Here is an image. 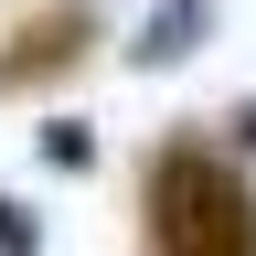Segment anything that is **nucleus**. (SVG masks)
<instances>
[{
    "mask_svg": "<svg viewBox=\"0 0 256 256\" xmlns=\"http://www.w3.org/2000/svg\"><path fill=\"white\" fill-rule=\"evenodd\" d=\"M0 256H43V214L22 192H0Z\"/></svg>",
    "mask_w": 256,
    "mask_h": 256,
    "instance_id": "nucleus-5",
    "label": "nucleus"
},
{
    "mask_svg": "<svg viewBox=\"0 0 256 256\" xmlns=\"http://www.w3.org/2000/svg\"><path fill=\"white\" fill-rule=\"evenodd\" d=\"M86 43H96V11H86V0H64V11H43V22L22 32V54H0V96H22V86L64 75V64H75Z\"/></svg>",
    "mask_w": 256,
    "mask_h": 256,
    "instance_id": "nucleus-2",
    "label": "nucleus"
},
{
    "mask_svg": "<svg viewBox=\"0 0 256 256\" xmlns=\"http://www.w3.org/2000/svg\"><path fill=\"white\" fill-rule=\"evenodd\" d=\"M224 139H235V150H256V96H235V118H224Z\"/></svg>",
    "mask_w": 256,
    "mask_h": 256,
    "instance_id": "nucleus-6",
    "label": "nucleus"
},
{
    "mask_svg": "<svg viewBox=\"0 0 256 256\" xmlns=\"http://www.w3.org/2000/svg\"><path fill=\"white\" fill-rule=\"evenodd\" d=\"M214 32V0H150V22L128 32V75H171L182 54H203Z\"/></svg>",
    "mask_w": 256,
    "mask_h": 256,
    "instance_id": "nucleus-3",
    "label": "nucleus"
},
{
    "mask_svg": "<svg viewBox=\"0 0 256 256\" xmlns=\"http://www.w3.org/2000/svg\"><path fill=\"white\" fill-rule=\"evenodd\" d=\"M43 171H96V128L86 118H43Z\"/></svg>",
    "mask_w": 256,
    "mask_h": 256,
    "instance_id": "nucleus-4",
    "label": "nucleus"
},
{
    "mask_svg": "<svg viewBox=\"0 0 256 256\" xmlns=\"http://www.w3.org/2000/svg\"><path fill=\"white\" fill-rule=\"evenodd\" d=\"M150 246L160 256H256L246 171L203 139H160L150 150Z\"/></svg>",
    "mask_w": 256,
    "mask_h": 256,
    "instance_id": "nucleus-1",
    "label": "nucleus"
}]
</instances>
